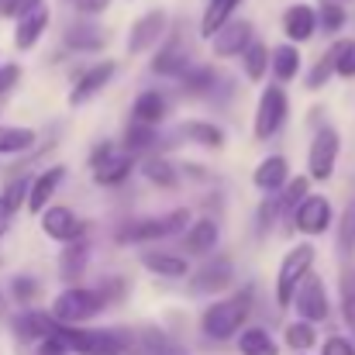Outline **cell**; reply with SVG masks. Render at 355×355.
I'll use <instances>...</instances> for the list:
<instances>
[{"mask_svg":"<svg viewBox=\"0 0 355 355\" xmlns=\"http://www.w3.org/2000/svg\"><path fill=\"white\" fill-rule=\"evenodd\" d=\"M131 166H135L131 152H124V148L111 145V141L94 152V180H97L101 187H118L121 180H128Z\"/></svg>","mask_w":355,"mask_h":355,"instance_id":"ba28073f","label":"cell"},{"mask_svg":"<svg viewBox=\"0 0 355 355\" xmlns=\"http://www.w3.org/2000/svg\"><path fill=\"white\" fill-rule=\"evenodd\" d=\"M241 69H245V76H248L252 83H259V80L266 76V69H269V52H266L262 42H252V45L241 52Z\"/></svg>","mask_w":355,"mask_h":355,"instance_id":"836d02e7","label":"cell"},{"mask_svg":"<svg viewBox=\"0 0 355 355\" xmlns=\"http://www.w3.org/2000/svg\"><path fill=\"white\" fill-rule=\"evenodd\" d=\"M286 180H290V166H286L283 155H266V159L255 166V173H252V183H255L262 193H276L279 187H286Z\"/></svg>","mask_w":355,"mask_h":355,"instance_id":"ac0fdd59","label":"cell"},{"mask_svg":"<svg viewBox=\"0 0 355 355\" xmlns=\"http://www.w3.org/2000/svg\"><path fill=\"white\" fill-rule=\"evenodd\" d=\"M73 3H76V10H83V14H101V10L111 7V0H73Z\"/></svg>","mask_w":355,"mask_h":355,"instance_id":"c3c4849f","label":"cell"},{"mask_svg":"<svg viewBox=\"0 0 355 355\" xmlns=\"http://www.w3.org/2000/svg\"><path fill=\"white\" fill-rule=\"evenodd\" d=\"M218 235H221L218 225H214L211 218H200V221L190 225V232H187V238H183V248L193 252V255H207V252H214Z\"/></svg>","mask_w":355,"mask_h":355,"instance_id":"cb8c5ba5","label":"cell"},{"mask_svg":"<svg viewBox=\"0 0 355 355\" xmlns=\"http://www.w3.org/2000/svg\"><path fill=\"white\" fill-rule=\"evenodd\" d=\"M17 76H21V69H17V66H0V94H3V90H10V87L17 83Z\"/></svg>","mask_w":355,"mask_h":355,"instance_id":"7dc6e473","label":"cell"},{"mask_svg":"<svg viewBox=\"0 0 355 355\" xmlns=\"http://www.w3.org/2000/svg\"><path fill=\"white\" fill-rule=\"evenodd\" d=\"M338 152H342V138L331 124L318 128L314 141H311V152H307V180H331L335 176V166H338Z\"/></svg>","mask_w":355,"mask_h":355,"instance_id":"8992f818","label":"cell"},{"mask_svg":"<svg viewBox=\"0 0 355 355\" xmlns=\"http://www.w3.org/2000/svg\"><path fill=\"white\" fill-rule=\"evenodd\" d=\"M293 221H297V232H304V235H324L331 228V204H328V197L307 193L293 207Z\"/></svg>","mask_w":355,"mask_h":355,"instance_id":"30bf717a","label":"cell"},{"mask_svg":"<svg viewBox=\"0 0 355 355\" xmlns=\"http://www.w3.org/2000/svg\"><path fill=\"white\" fill-rule=\"evenodd\" d=\"M286 345L293 349V352H307V349H314L318 345V331H314V324H307V321H293V324H286Z\"/></svg>","mask_w":355,"mask_h":355,"instance_id":"e575fe53","label":"cell"},{"mask_svg":"<svg viewBox=\"0 0 355 355\" xmlns=\"http://www.w3.org/2000/svg\"><path fill=\"white\" fill-rule=\"evenodd\" d=\"M42 232L52 238V241L69 245V241H76V238L83 235V225H80V218L69 207H45L42 211Z\"/></svg>","mask_w":355,"mask_h":355,"instance_id":"4fadbf2b","label":"cell"},{"mask_svg":"<svg viewBox=\"0 0 355 355\" xmlns=\"http://www.w3.org/2000/svg\"><path fill=\"white\" fill-rule=\"evenodd\" d=\"M66 45L69 49H80V52H97L104 45V31L94 28V24H76L66 31Z\"/></svg>","mask_w":355,"mask_h":355,"instance_id":"d6a6232c","label":"cell"},{"mask_svg":"<svg viewBox=\"0 0 355 355\" xmlns=\"http://www.w3.org/2000/svg\"><path fill=\"white\" fill-rule=\"evenodd\" d=\"M62 176H66V169L62 166H52V169H45L42 176H35L31 183H28V211L31 214H42L45 207H49V200H52V193H55V187L62 183Z\"/></svg>","mask_w":355,"mask_h":355,"instance_id":"2e32d148","label":"cell"},{"mask_svg":"<svg viewBox=\"0 0 355 355\" xmlns=\"http://www.w3.org/2000/svg\"><path fill=\"white\" fill-rule=\"evenodd\" d=\"M248 311H252V293L245 290V293H235L228 300L211 304L204 311V318H200V328H204L207 338L228 342V338H235L238 331H241V324L248 321Z\"/></svg>","mask_w":355,"mask_h":355,"instance_id":"6da1fadb","label":"cell"},{"mask_svg":"<svg viewBox=\"0 0 355 355\" xmlns=\"http://www.w3.org/2000/svg\"><path fill=\"white\" fill-rule=\"evenodd\" d=\"M66 352L76 355H128V335L121 331H90V328H66V324H55L52 331Z\"/></svg>","mask_w":355,"mask_h":355,"instance_id":"3957f363","label":"cell"},{"mask_svg":"<svg viewBox=\"0 0 355 355\" xmlns=\"http://www.w3.org/2000/svg\"><path fill=\"white\" fill-rule=\"evenodd\" d=\"M338 297H342V318H345V324L352 328V335H355V262H345V266H342Z\"/></svg>","mask_w":355,"mask_h":355,"instance_id":"f546056e","label":"cell"},{"mask_svg":"<svg viewBox=\"0 0 355 355\" xmlns=\"http://www.w3.org/2000/svg\"><path fill=\"white\" fill-rule=\"evenodd\" d=\"M311 266H314V245H307V241L297 245V248H290L283 255L279 272H276V304L279 307H290L293 304V293H297L300 279L311 272Z\"/></svg>","mask_w":355,"mask_h":355,"instance_id":"277c9868","label":"cell"},{"mask_svg":"<svg viewBox=\"0 0 355 355\" xmlns=\"http://www.w3.org/2000/svg\"><path fill=\"white\" fill-rule=\"evenodd\" d=\"M0 197L10 204V211H17V207H21V200H28V180H24V176H14Z\"/></svg>","mask_w":355,"mask_h":355,"instance_id":"60d3db41","label":"cell"},{"mask_svg":"<svg viewBox=\"0 0 355 355\" xmlns=\"http://www.w3.org/2000/svg\"><path fill=\"white\" fill-rule=\"evenodd\" d=\"M35 355H69V352H66V345H62V342H59L55 335H49L45 342H38Z\"/></svg>","mask_w":355,"mask_h":355,"instance_id":"f6af8a7d","label":"cell"},{"mask_svg":"<svg viewBox=\"0 0 355 355\" xmlns=\"http://www.w3.org/2000/svg\"><path fill=\"white\" fill-rule=\"evenodd\" d=\"M35 131L31 128H14V124H0V155H17L28 152L35 145Z\"/></svg>","mask_w":355,"mask_h":355,"instance_id":"83f0119b","label":"cell"},{"mask_svg":"<svg viewBox=\"0 0 355 355\" xmlns=\"http://www.w3.org/2000/svg\"><path fill=\"white\" fill-rule=\"evenodd\" d=\"M104 297L97 290H87V286H66L55 300H52V321L55 324H66V328H83L90 318H97L104 311Z\"/></svg>","mask_w":355,"mask_h":355,"instance_id":"7a4b0ae2","label":"cell"},{"mask_svg":"<svg viewBox=\"0 0 355 355\" xmlns=\"http://www.w3.org/2000/svg\"><path fill=\"white\" fill-rule=\"evenodd\" d=\"M338 245H342V252H352V248H355V204L349 207V211H345V218H342Z\"/></svg>","mask_w":355,"mask_h":355,"instance_id":"7bdbcfd3","label":"cell"},{"mask_svg":"<svg viewBox=\"0 0 355 355\" xmlns=\"http://www.w3.org/2000/svg\"><path fill=\"white\" fill-rule=\"evenodd\" d=\"M183 225H190V211L187 207H176V211H169V214H162V218H145V221H131V225H124L118 232V241L121 245H141V241H155V238H169L176 235Z\"/></svg>","mask_w":355,"mask_h":355,"instance_id":"5b68a950","label":"cell"},{"mask_svg":"<svg viewBox=\"0 0 355 355\" xmlns=\"http://www.w3.org/2000/svg\"><path fill=\"white\" fill-rule=\"evenodd\" d=\"M152 138H155V131L152 128H145V124H131L128 128V135H124V152H141V148H148L152 145Z\"/></svg>","mask_w":355,"mask_h":355,"instance_id":"74e56055","label":"cell"},{"mask_svg":"<svg viewBox=\"0 0 355 355\" xmlns=\"http://www.w3.org/2000/svg\"><path fill=\"white\" fill-rule=\"evenodd\" d=\"M180 131H183L190 141L207 145V148H221V145H225V131H221L218 124H207V121H187Z\"/></svg>","mask_w":355,"mask_h":355,"instance_id":"1f68e13d","label":"cell"},{"mask_svg":"<svg viewBox=\"0 0 355 355\" xmlns=\"http://www.w3.org/2000/svg\"><path fill=\"white\" fill-rule=\"evenodd\" d=\"M304 197H307V176H297V180L286 183V190L279 197V207H297Z\"/></svg>","mask_w":355,"mask_h":355,"instance_id":"ab89813d","label":"cell"},{"mask_svg":"<svg viewBox=\"0 0 355 355\" xmlns=\"http://www.w3.org/2000/svg\"><path fill=\"white\" fill-rule=\"evenodd\" d=\"M141 266L155 276H166V279H183L187 276V259L176 255V252H141Z\"/></svg>","mask_w":355,"mask_h":355,"instance_id":"44dd1931","label":"cell"},{"mask_svg":"<svg viewBox=\"0 0 355 355\" xmlns=\"http://www.w3.org/2000/svg\"><path fill=\"white\" fill-rule=\"evenodd\" d=\"M321 355H355V345L349 338H342V335H331V338L324 342Z\"/></svg>","mask_w":355,"mask_h":355,"instance_id":"ee69618b","label":"cell"},{"mask_svg":"<svg viewBox=\"0 0 355 355\" xmlns=\"http://www.w3.org/2000/svg\"><path fill=\"white\" fill-rule=\"evenodd\" d=\"M345 21H349V14H345V7H342V3H331V0H324V3H321V10H318V24L324 28V35L342 31V28H345Z\"/></svg>","mask_w":355,"mask_h":355,"instance_id":"8d00e7d4","label":"cell"},{"mask_svg":"<svg viewBox=\"0 0 355 355\" xmlns=\"http://www.w3.org/2000/svg\"><path fill=\"white\" fill-rule=\"evenodd\" d=\"M3 307H7V300H3V293H0V318H3Z\"/></svg>","mask_w":355,"mask_h":355,"instance_id":"f907efd6","label":"cell"},{"mask_svg":"<svg viewBox=\"0 0 355 355\" xmlns=\"http://www.w3.org/2000/svg\"><path fill=\"white\" fill-rule=\"evenodd\" d=\"M238 3H241V0H207V10H204V17H200V35H204V38H214V35L232 21Z\"/></svg>","mask_w":355,"mask_h":355,"instance_id":"d4e9b609","label":"cell"},{"mask_svg":"<svg viewBox=\"0 0 355 355\" xmlns=\"http://www.w3.org/2000/svg\"><path fill=\"white\" fill-rule=\"evenodd\" d=\"M269 69L276 73V80H279V83L293 80V76L300 73V52H297V45H279V49H272Z\"/></svg>","mask_w":355,"mask_h":355,"instance_id":"4316f807","label":"cell"},{"mask_svg":"<svg viewBox=\"0 0 355 355\" xmlns=\"http://www.w3.org/2000/svg\"><path fill=\"white\" fill-rule=\"evenodd\" d=\"M283 31L290 42H307L314 31H318V10H311L307 3H293L286 14H283Z\"/></svg>","mask_w":355,"mask_h":355,"instance_id":"d6986e66","label":"cell"},{"mask_svg":"<svg viewBox=\"0 0 355 355\" xmlns=\"http://www.w3.org/2000/svg\"><path fill=\"white\" fill-rule=\"evenodd\" d=\"M211 42H214V55L228 59V55H241L255 38H252V24L248 21H228Z\"/></svg>","mask_w":355,"mask_h":355,"instance_id":"5bb4252c","label":"cell"},{"mask_svg":"<svg viewBox=\"0 0 355 355\" xmlns=\"http://www.w3.org/2000/svg\"><path fill=\"white\" fill-rule=\"evenodd\" d=\"M87 259H90V248H87V241H69L66 248H62V255H59V276L73 286L83 272H87Z\"/></svg>","mask_w":355,"mask_h":355,"instance_id":"7402d4cb","label":"cell"},{"mask_svg":"<svg viewBox=\"0 0 355 355\" xmlns=\"http://www.w3.org/2000/svg\"><path fill=\"white\" fill-rule=\"evenodd\" d=\"M141 173H145V180H148V183H155V187H162V190H173V187L180 183V173H176V169H173V162H166L162 155L145 159Z\"/></svg>","mask_w":355,"mask_h":355,"instance_id":"4dcf8cb0","label":"cell"},{"mask_svg":"<svg viewBox=\"0 0 355 355\" xmlns=\"http://www.w3.org/2000/svg\"><path fill=\"white\" fill-rule=\"evenodd\" d=\"M232 279H235V276H232V259L221 255V259L207 262L204 269H197L190 290H193V293H218V290H225Z\"/></svg>","mask_w":355,"mask_h":355,"instance_id":"e0dca14e","label":"cell"},{"mask_svg":"<svg viewBox=\"0 0 355 355\" xmlns=\"http://www.w3.org/2000/svg\"><path fill=\"white\" fill-rule=\"evenodd\" d=\"M166 24H169V17H166V10H148V14H141L135 24H131V35H128V52L131 55H141V52H148L162 35H166Z\"/></svg>","mask_w":355,"mask_h":355,"instance_id":"8fae6325","label":"cell"},{"mask_svg":"<svg viewBox=\"0 0 355 355\" xmlns=\"http://www.w3.org/2000/svg\"><path fill=\"white\" fill-rule=\"evenodd\" d=\"M190 69V55L183 52V49H176V45H169V49H162L155 59H152V73H159V76H183Z\"/></svg>","mask_w":355,"mask_h":355,"instance_id":"484cf974","label":"cell"},{"mask_svg":"<svg viewBox=\"0 0 355 355\" xmlns=\"http://www.w3.org/2000/svg\"><path fill=\"white\" fill-rule=\"evenodd\" d=\"M293 304H297V314H300L307 324L324 321V318H328V290H324V283H321L314 272H307V276L300 279L297 293H293Z\"/></svg>","mask_w":355,"mask_h":355,"instance_id":"9c48e42d","label":"cell"},{"mask_svg":"<svg viewBox=\"0 0 355 355\" xmlns=\"http://www.w3.org/2000/svg\"><path fill=\"white\" fill-rule=\"evenodd\" d=\"M238 352L241 355H279V349H276V342H272L269 331H262V328H245V331L238 335Z\"/></svg>","mask_w":355,"mask_h":355,"instance_id":"f1b7e54d","label":"cell"},{"mask_svg":"<svg viewBox=\"0 0 355 355\" xmlns=\"http://www.w3.org/2000/svg\"><path fill=\"white\" fill-rule=\"evenodd\" d=\"M10 293L17 297V304H31V300L38 297V283H35L31 276H17V279L10 283Z\"/></svg>","mask_w":355,"mask_h":355,"instance_id":"b9f144b4","label":"cell"},{"mask_svg":"<svg viewBox=\"0 0 355 355\" xmlns=\"http://www.w3.org/2000/svg\"><path fill=\"white\" fill-rule=\"evenodd\" d=\"M166 111H169V101H166L159 90H145V94L135 101V107H131L135 124H145V128H155L159 121L166 118Z\"/></svg>","mask_w":355,"mask_h":355,"instance_id":"603a6c76","label":"cell"},{"mask_svg":"<svg viewBox=\"0 0 355 355\" xmlns=\"http://www.w3.org/2000/svg\"><path fill=\"white\" fill-rule=\"evenodd\" d=\"M3 3H7V0H0V7H3Z\"/></svg>","mask_w":355,"mask_h":355,"instance_id":"816d5d0a","label":"cell"},{"mask_svg":"<svg viewBox=\"0 0 355 355\" xmlns=\"http://www.w3.org/2000/svg\"><path fill=\"white\" fill-rule=\"evenodd\" d=\"M42 0H7L3 3V14H28V10H35Z\"/></svg>","mask_w":355,"mask_h":355,"instance_id":"bcb514c9","label":"cell"},{"mask_svg":"<svg viewBox=\"0 0 355 355\" xmlns=\"http://www.w3.org/2000/svg\"><path fill=\"white\" fill-rule=\"evenodd\" d=\"M10 218H14V211H10V204L0 197V235H7V228H10Z\"/></svg>","mask_w":355,"mask_h":355,"instance_id":"681fc988","label":"cell"},{"mask_svg":"<svg viewBox=\"0 0 355 355\" xmlns=\"http://www.w3.org/2000/svg\"><path fill=\"white\" fill-rule=\"evenodd\" d=\"M335 73L345 76V80H355V42H338V59H335Z\"/></svg>","mask_w":355,"mask_h":355,"instance_id":"f35d334b","label":"cell"},{"mask_svg":"<svg viewBox=\"0 0 355 355\" xmlns=\"http://www.w3.org/2000/svg\"><path fill=\"white\" fill-rule=\"evenodd\" d=\"M286 111H290V104H286V90H283V87H266L262 97H259V107H255V124H252L255 138H259V141L272 138V135L283 128Z\"/></svg>","mask_w":355,"mask_h":355,"instance_id":"52a82bcc","label":"cell"},{"mask_svg":"<svg viewBox=\"0 0 355 355\" xmlns=\"http://www.w3.org/2000/svg\"><path fill=\"white\" fill-rule=\"evenodd\" d=\"M335 59H338V42L318 59V66L311 69V76H307V90H321L324 83H328V76L335 73Z\"/></svg>","mask_w":355,"mask_h":355,"instance_id":"d590c367","label":"cell"},{"mask_svg":"<svg viewBox=\"0 0 355 355\" xmlns=\"http://www.w3.org/2000/svg\"><path fill=\"white\" fill-rule=\"evenodd\" d=\"M49 21H52V14H49V7H42V3H38L35 10L21 14V21H17V31H14V45H17L21 52L35 49V45H38V38L45 35Z\"/></svg>","mask_w":355,"mask_h":355,"instance_id":"9a60e30c","label":"cell"},{"mask_svg":"<svg viewBox=\"0 0 355 355\" xmlns=\"http://www.w3.org/2000/svg\"><path fill=\"white\" fill-rule=\"evenodd\" d=\"M114 73H118V62H111V59H107V62L90 66V69L76 80V87L69 90V104H73V107H80V104H87L90 97H97V94L111 83V76H114Z\"/></svg>","mask_w":355,"mask_h":355,"instance_id":"7c38bea8","label":"cell"},{"mask_svg":"<svg viewBox=\"0 0 355 355\" xmlns=\"http://www.w3.org/2000/svg\"><path fill=\"white\" fill-rule=\"evenodd\" d=\"M14 331H17L21 342H45V338L55 331V321H52V314L24 311L21 318H14Z\"/></svg>","mask_w":355,"mask_h":355,"instance_id":"ffe728a7","label":"cell"}]
</instances>
